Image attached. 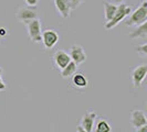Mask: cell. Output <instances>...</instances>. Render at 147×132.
Wrapping results in <instances>:
<instances>
[{
  "label": "cell",
  "instance_id": "obj_1",
  "mask_svg": "<svg viewBox=\"0 0 147 132\" xmlns=\"http://www.w3.org/2000/svg\"><path fill=\"white\" fill-rule=\"evenodd\" d=\"M147 21V1L144 0V2L137 8L135 11L131 12L129 18L126 20L125 24L127 27H134L140 25L142 23Z\"/></svg>",
  "mask_w": 147,
  "mask_h": 132
},
{
  "label": "cell",
  "instance_id": "obj_2",
  "mask_svg": "<svg viewBox=\"0 0 147 132\" xmlns=\"http://www.w3.org/2000/svg\"><path fill=\"white\" fill-rule=\"evenodd\" d=\"M131 12H132V8L129 7V6L124 5V3L118 5L114 17L111 19L110 21L105 22V29L111 30V29H113V28H115L119 22L123 21L127 15H129Z\"/></svg>",
  "mask_w": 147,
  "mask_h": 132
},
{
  "label": "cell",
  "instance_id": "obj_3",
  "mask_svg": "<svg viewBox=\"0 0 147 132\" xmlns=\"http://www.w3.org/2000/svg\"><path fill=\"white\" fill-rule=\"evenodd\" d=\"M27 25L28 29V33L32 42H41V21L39 20V18L32 19L24 23Z\"/></svg>",
  "mask_w": 147,
  "mask_h": 132
},
{
  "label": "cell",
  "instance_id": "obj_4",
  "mask_svg": "<svg viewBox=\"0 0 147 132\" xmlns=\"http://www.w3.org/2000/svg\"><path fill=\"white\" fill-rule=\"evenodd\" d=\"M59 34L55 30H45L41 33V41L47 49H52L59 42Z\"/></svg>",
  "mask_w": 147,
  "mask_h": 132
},
{
  "label": "cell",
  "instance_id": "obj_5",
  "mask_svg": "<svg viewBox=\"0 0 147 132\" xmlns=\"http://www.w3.org/2000/svg\"><path fill=\"white\" fill-rule=\"evenodd\" d=\"M147 75V65L146 64H142V65L137 66L132 73V79L134 87L138 88L140 87L142 83L146 78Z\"/></svg>",
  "mask_w": 147,
  "mask_h": 132
},
{
  "label": "cell",
  "instance_id": "obj_6",
  "mask_svg": "<svg viewBox=\"0 0 147 132\" xmlns=\"http://www.w3.org/2000/svg\"><path fill=\"white\" fill-rule=\"evenodd\" d=\"M17 18L22 23H27L30 20L38 18V11L36 9V6L34 7H30L29 6L28 8H21L17 13Z\"/></svg>",
  "mask_w": 147,
  "mask_h": 132
},
{
  "label": "cell",
  "instance_id": "obj_7",
  "mask_svg": "<svg viewBox=\"0 0 147 132\" xmlns=\"http://www.w3.org/2000/svg\"><path fill=\"white\" fill-rule=\"evenodd\" d=\"M69 55H70L71 59L73 61L75 64H78V65L84 63L85 59H86V54H85V52L83 50V47H82L81 45H76V44H74V45L71 46Z\"/></svg>",
  "mask_w": 147,
  "mask_h": 132
},
{
  "label": "cell",
  "instance_id": "obj_8",
  "mask_svg": "<svg viewBox=\"0 0 147 132\" xmlns=\"http://www.w3.org/2000/svg\"><path fill=\"white\" fill-rule=\"evenodd\" d=\"M53 62H54V65L57 66V68L62 69L71 62V57L66 52L59 50V51L55 52L54 55H53Z\"/></svg>",
  "mask_w": 147,
  "mask_h": 132
},
{
  "label": "cell",
  "instance_id": "obj_9",
  "mask_svg": "<svg viewBox=\"0 0 147 132\" xmlns=\"http://www.w3.org/2000/svg\"><path fill=\"white\" fill-rule=\"evenodd\" d=\"M131 122L134 128H140L142 125H147V118L143 110H134L131 113Z\"/></svg>",
  "mask_w": 147,
  "mask_h": 132
},
{
  "label": "cell",
  "instance_id": "obj_10",
  "mask_svg": "<svg viewBox=\"0 0 147 132\" xmlns=\"http://www.w3.org/2000/svg\"><path fill=\"white\" fill-rule=\"evenodd\" d=\"M95 119H96V113L95 112H92V111H90V112L85 113V115L83 116L82 121H81V125H82V128H83V130H84V132L93 131Z\"/></svg>",
  "mask_w": 147,
  "mask_h": 132
},
{
  "label": "cell",
  "instance_id": "obj_11",
  "mask_svg": "<svg viewBox=\"0 0 147 132\" xmlns=\"http://www.w3.org/2000/svg\"><path fill=\"white\" fill-rule=\"evenodd\" d=\"M55 8L58 10L60 15H62V18L67 19L70 18V13H71V6H70V1L69 0H53Z\"/></svg>",
  "mask_w": 147,
  "mask_h": 132
},
{
  "label": "cell",
  "instance_id": "obj_12",
  "mask_svg": "<svg viewBox=\"0 0 147 132\" xmlns=\"http://www.w3.org/2000/svg\"><path fill=\"white\" fill-rule=\"evenodd\" d=\"M103 5H104V13H105V22H107L114 17L115 12H116V9H117V6L114 5V3L107 2V1H104Z\"/></svg>",
  "mask_w": 147,
  "mask_h": 132
},
{
  "label": "cell",
  "instance_id": "obj_13",
  "mask_svg": "<svg viewBox=\"0 0 147 132\" xmlns=\"http://www.w3.org/2000/svg\"><path fill=\"white\" fill-rule=\"evenodd\" d=\"M72 84L76 88H85L88 86V79L83 74H75L72 75Z\"/></svg>",
  "mask_w": 147,
  "mask_h": 132
},
{
  "label": "cell",
  "instance_id": "obj_14",
  "mask_svg": "<svg viewBox=\"0 0 147 132\" xmlns=\"http://www.w3.org/2000/svg\"><path fill=\"white\" fill-rule=\"evenodd\" d=\"M147 35V23L144 22L137 25V29L128 34L129 39H137V37H145Z\"/></svg>",
  "mask_w": 147,
  "mask_h": 132
},
{
  "label": "cell",
  "instance_id": "obj_15",
  "mask_svg": "<svg viewBox=\"0 0 147 132\" xmlns=\"http://www.w3.org/2000/svg\"><path fill=\"white\" fill-rule=\"evenodd\" d=\"M76 69H78V64H75L73 61L71 59V62L67 64V65L61 69V75L63 78H69L71 77L74 73H76Z\"/></svg>",
  "mask_w": 147,
  "mask_h": 132
},
{
  "label": "cell",
  "instance_id": "obj_16",
  "mask_svg": "<svg viewBox=\"0 0 147 132\" xmlns=\"http://www.w3.org/2000/svg\"><path fill=\"white\" fill-rule=\"evenodd\" d=\"M112 130L111 125H109V122L104 119H98L96 121L95 125V131L96 132H110Z\"/></svg>",
  "mask_w": 147,
  "mask_h": 132
},
{
  "label": "cell",
  "instance_id": "obj_17",
  "mask_svg": "<svg viewBox=\"0 0 147 132\" xmlns=\"http://www.w3.org/2000/svg\"><path fill=\"white\" fill-rule=\"evenodd\" d=\"M69 1H70V6H71L72 10H75L76 8H79L84 2V0H69Z\"/></svg>",
  "mask_w": 147,
  "mask_h": 132
},
{
  "label": "cell",
  "instance_id": "obj_18",
  "mask_svg": "<svg viewBox=\"0 0 147 132\" xmlns=\"http://www.w3.org/2000/svg\"><path fill=\"white\" fill-rule=\"evenodd\" d=\"M136 52L143 53L144 55H147V43H144L143 45H140V46H136Z\"/></svg>",
  "mask_w": 147,
  "mask_h": 132
},
{
  "label": "cell",
  "instance_id": "obj_19",
  "mask_svg": "<svg viewBox=\"0 0 147 132\" xmlns=\"http://www.w3.org/2000/svg\"><path fill=\"white\" fill-rule=\"evenodd\" d=\"M24 1H26V3L28 6H30V7H34L38 2V0H24Z\"/></svg>",
  "mask_w": 147,
  "mask_h": 132
},
{
  "label": "cell",
  "instance_id": "obj_20",
  "mask_svg": "<svg viewBox=\"0 0 147 132\" xmlns=\"http://www.w3.org/2000/svg\"><path fill=\"white\" fill-rule=\"evenodd\" d=\"M136 131L137 132H147V125H142V127H140V128H137Z\"/></svg>",
  "mask_w": 147,
  "mask_h": 132
},
{
  "label": "cell",
  "instance_id": "obj_21",
  "mask_svg": "<svg viewBox=\"0 0 147 132\" xmlns=\"http://www.w3.org/2000/svg\"><path fill=\"white\" fill-rule=\"evenodd\" d=\"M3 89H6V84H5V81H2L1 75H0V90H3Z\"/></svg>",
  "mask_w": 147,
  "mask_h": 132
},
{
  "label": "cell",
  "instance_id": "obj_22",
  "mask_svg": "<svg viewBox=\"0 0 147 132\" xmlns=\"http://www.w3.org/2000/svg\"><path fill=\"white\" fill-rule=\"evenodd\" d=\"M7 33V30L6 29H2V28H0V35H5Z\"/></svg>",
  "mask_w": 147,
  "mask_h": 132
},
{
  "label": "cell",
  "instance_id": "obj_23",
  "mask_svg": "<svg viewBox=\"0 0 147 132\" xmlns=\"http://www.w3.org/2000/svg\"><path fill=\"white\" fill-rule=\"evenodd\" d=\"M124 0H113V2H115V3H122Z\"/></svg>",
  "mask_w": 147,
  "mask_h": 132
},
{
  "label": "cell",
  "instance_id": "obj_24",
  "mask_svg": "<svg viewBox=\"0 0 147 132\" xmlns=\"http://www.w3.org/2000/svg\"><path fill=\"white\" fill-rule=\"evenodd\" d=\"M2 73V68H1V67H0V74Z\"/></svg>",
  "mask_w": 147,
  "mask_h": 132
}]
</instances>
